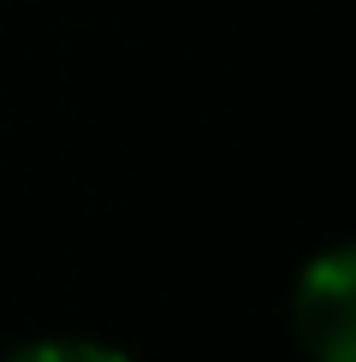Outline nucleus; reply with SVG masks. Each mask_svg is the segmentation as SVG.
<instances>
[{
    "label": "nucleus",
    "instance_id": "f257e3e1",
    "mask_svg": "<svg viewBox=\"0 0 356 362\" xmlns=\"http://www.w3.org/2000/svg\"><path fill=\"white\" fill-rule=\"evenodd\" d=\"M350 297H356V262L350 250H326L303 267L291 291V327L303 339V351L315 362H356V315H350Z\"/></svg>",
    "mask_w": 356,
    "mask_h": 362
},
{
    "label": "nucleus",
    "instance_id": "f03ea898",
    "mask_svg": "<svg viewBox=\"0 0 356 362\" xmlns=\"http://www.w3.org/2000/svg\"><path fill=\"white\" fill-rule=\"evenodd\" d=\"M6 362H131V356L113 351V344H95V339H36L24 351H12Z\"/></svg>",
    "mask_w": 356,
    "mask_h": 362
}]
</instances>
